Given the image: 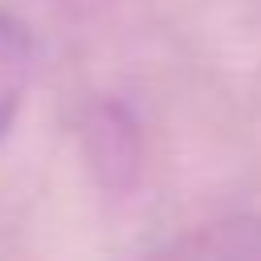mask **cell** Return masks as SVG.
<instances>
[{
	"instance_id": "cell-2",
	"label": "cell",
	"mask_w": 261,
	"mask_h": 261,
	"mask_svg": "<svg viewBox=\"0 0 261 261\" xmlns=\"http://www.w3.org/2000/svg\"><path fill=\"white\" fill-rule=\"evenodd\" d=\"M33 61H37V53H33L29 29L16 16L0 12V135L12 126V118L29 94Z\"/></svg>"
},
{
	"instance_id": "cell-1",
	"label": "cell",
	"mask_w": 261,
	"mask_h": 261,
	"mask_svg": "<svg viewBox=\"0 0 261 261\" xmlns=\"http://www.w3.org/2000/svg\"><path fill=\"white\" fill-rule=\"evenodd\" d=\"M151 261H261V216H232L204 224Z\"/></svg>"
}]
</instances>
